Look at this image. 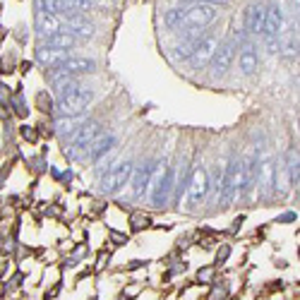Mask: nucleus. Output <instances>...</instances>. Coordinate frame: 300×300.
I'll list each match as a JSON object with an SVG mask.
<instances>
[{
	"mask_svg": "<svg viewBox=\"0 0 300 300\" xmlns=\"http://www.w3.org/2000/svg\"><path fill=\"white\" fill-rule=\"evenodd\" d=\"M94 99H96L94 89L80 84V87H74V89L55 96V108H58L60 116H82V113H87V108H89L91 103H94Z\"/></svg>",
	"mask_w": 300,
	"mask_h": 300,
	"instance_id": "f257e3e1",
	"label": "nucleus"
},
{
	"mask_svg": "<svg viewBox=\"0 0 300 300\" xmlns=\"http://www.w3.org/2000/svg\"><path fill=\"white\" fill-rule=\"evenodd\" d=\"M173 168L166 166V161H161L159 166H154L152 171V178H149V204L161 209L168 197H171V190H173Z\"/></svg>",
	"mask_w": 300,
	"mask_h": 300,
	"instance_id": "f03ea898",
	"label": "nucleus"
},
{
	"mask_svg": "<svg viewBox=\"0 0 300 300\" xmlns=\"http://www.w3.org/2000/svg\"><path fill=\"white\" fill-rule=\"evenodd\" d=\"M101 135V125L96 120H87L82 128L74 132L72 137V144L70 146H63V154L70 159V161H84L87 159V149L89 144Z\"/></svg>",
	"mask_w": 300,
	"mask_h": 300,
	"instance_id": "7ed1b4c3",
	"label": "nucleus"
},
{
	"mask_svg": "<svg viewBox=\"0 0 300 300\" xmlns=\"http://www.w3.org/2000/svg\"><path fill=\"white\" fill-rule=\"evenodd\" d=\"M132 171H135L132 161H118L113 168H108V171L103 173V178L99 180V190L103 192V195H118L130 182Z\"/></svg>",
	"mask_w": 300,
	"mask_h": 300,
	"instance_id": "20e7f679",
	"label": "nucleus"
},
{
	"mask_svg": "<svg viewBox=\"0 0 300 300\" xmlns=\"http://www.w3.org/2000/svg\"><path fill=\"white\" fill-rule=\"evenodd\" d=\"M236 51H238V41L236 39H226V41H218L216 51L209 60V70L211 77H223L231 70V65L236 60Z\"/></svg>",
	"mask_w": 300,
	"mask_h": 300,
	"instance_id": "39448f33",
	"label": "nucleus"
},
{
	"mask_svg": "<svg viewBox=\"0 0 300 300\" xmlns=\"http://www.w3.org/2000/svg\"><path fill=\"white\" fill-rule=\"evenodd\" d=\"M207 192H209V175L204 171V166H195L190 173V182H188V195H185L188 209L195 211V207L207 197Z\"/></svg>",
	"mask_w": 300,
	"mask_h": 300,
	"instance_id": "423d86ee",
	"label": "nucleus"
},
{
	"mask_svg": "<svg viewBox=\"0 0 300 300\" xmlns=\"http://www.w3.org/2000/svg\"><path fill=\"white\" fill-rule=\"evenodd\" d=\"M238 65H240V72L245 74V77H252V74L259 70V53H257V44L255 39L250 36V34H243V36L238 39Z\"/></svg>",
	"mask_w": 300,
	"mask_h": 300,
	"instance_id": "0eeeda50",
	"label": "nucleus"
},
{
	"mask_svg": "<svg viewBox=\"0 0 300 300\" xmlns=\"http://www.w3.org/2000/svg\"><path fill=\"white\" fill-rule=\"evenodd\" d=\"M240 190V159H231L221 180V209H228Z\"/></svg>",
	"mask_w": 300,
	"mask_h": 300,
	"instance_id": "6e6552de",
	"label": "nucleus"
},
{
	"mask_svg": "<svg viewBox=\"0 0 300 300\" xmlns=\"http://www.w3.org/2000/svg\"><path fill=\"white\" fill-rule=\"evenodd\" d=\"M216 46H218V39L214 36V34H204V36L200 39V44H197V48H195V53L190 55V67L192 70H200V67H207L211 60V55H214V51H216Z\"/></svg>",
	"mask_w": 300,
	"mask_h": 300,
	"instance_id": "1a4fd4ad",
	"label": "nucleus"
},
{
	"mask_svg": "<svg viewBox=\"0 0 300 300\" xmlns=\"http://www.w3.org/2000/svg\"><path fill=\"white\" fill-rule=\"evenodd\" d=\"M84 123H87V113H82V116H60L53 123L55 135L60 137V139H72L74 132L82 128Z\"/></svg>",
	"mask_w": 300,
	"mask_h": 300,
	"instance_id": "9d476101",
	"label": "nucleus"
},
{
	"mask_svg": "<svg viewBox=\"0 0 300 300\" xmlns=\"http://www.w3.org/2000/svg\"><path fill=\"white\" fill-rule=\"evenodd\" d=\"M116 144H118V137L113 135V132H103V135H99L89 144V149H87V159H89V161H101V156L110 154Z\"/></svg>",
	"mask_w": 300,
	"mask_h": 300,
	"instance_id": "9b49d317",
	"label": "nucleus"
},
{
	"mask_svg": "<svg viewBox=\"0 0 300 300\" xmlns=\"http://www.w3.org/2000/svg\"><path fill=\"white\" fill-rule=\"evenodd\" d=\"M70 58V51H60V48H48V46L39 44L36 46V60L41 65H46L48 70L51 67H58L60 63H65Z\"/></svg>",
	"mask_w": 300,
	"mask_h": 300,
	"instance_id": "f8f14e48",
	"label": "nucleus"
},
{
	"mask_svg": "<svg viewBox=\"0 0 300 300\" xmlns=\"http://www.w3.org/2000/svg\"><path fill=\"white\" fill-rule=\"evenodd\" d=\"M152 171H154V166L152 164H142V168H137V173H135V178H132V190H130V197L132 200H139V197H144V192H146V188H149V178H152Z\"/></svg>",
	"mask_w": 300,
	"mask_h": 300,
	"instance_id": "ddd939ff",
	"label": "nucleus"
},
{
	"mask_svg": "<svg viewBox=\"0 0 300 300\" xmlns=\"http://www.w3.org/2000/svg\"><path fill=\"white\" fill-rule=\"evenodd\" d=\"M262 27H264V5L255 3L245 12V31L255 39V36H262Z\"/></svg>",
	"mask_w": 300,
	"mask_h": 300,
	"instance_id": "4468645a",
	"label": "nucleus"
},
{
	"mask_svg": "<svg viewBox=\"0 0 300 300\" xmlns=\"http://www.w3.org/2000/svg\"><path fill=\"white\" fill-rule=\"evenodd\" d=\"M58 70H63L67 74H91L96 72V60H91V58H67L65 63L58 65Z\"/></svg>",
	"mask_w": 300,
	"mask_h": 300,
	"instance_id": "2eb2a0df",
	"label": "nucleus"
},
{
	"mask_svg": "<svg viewBox=\"0 0 300 300\" xmlns=\"http://www.w3.org/2000/svg\"><path fill=\"white\" fill-rule=\"evenodd\" d=\"M34 27H36V34L39 39L44 41L46 36H51L55 31H60V17H55V15H48V12H39L36 10V22H34Z\"/></svg>",
	"mask_w": 300,
	"mask_h": 300,
	"instance_id": "dca6fc26",
	"label": "nucleus"
},
{
	"mask_svg": "<svg viewBox=\"0 0 300 300\" xmlns=\"http://www.w3.org/2000/svg\"><path fill=\"white\" fill-rule=\"evenodd\" d=\"M44 46H48V48H60V51H70L72 46H77L80 41L70 34V31H55V34H51V36H46L44 41H41Z\"/></svg>",
	"mask_w": 300,
	"mask_h": 300,
	"instance_id": "f3484780",
	"label": "nucleus"
},
{
	"mask_svg": "<svg viewBox=\"0 0 300 300\" xmlns=\"http://www.w3.org/2000/svg\"><path fill=\"white\" fill-rule=\"evenodd\" d=\"M286 171H288V182H291V185H298V152H295V149L288 152V159H286Z\"/></svg>",
	"mask_w": 300,
	"mask_h": 300,
	"instance_id": "a211bd4d",
	"label": "nucleus"
},
{
	"mask_svg": "<svg viewBox=\"0 0 300 300\" xmlns=\"http://www.w3.org/2000/svg\"><path fill=\"white\" fill-rule=\"evenodd\" d=\"M65 5H67V10L70 12H80L82 15L84 10H94V0H65Z\"/></svg>",
	"mask_w": 300,
	"mask_h": 300,
	"instance_id": "6ab92c4d",
	"label": "nucleus"
},
{
	"mask_svg": "<svg viewBox=\"0 0 300 300\" xmlns=\"http://www.w3.org/2000/svg\"><path fill=\"white\" fill-rule=\"evenodd\" d=\"M214 272H216V267H202L200 272H197V281L200 283H214Z\"/></svg>",
	"mask_w": 300,
	"mask_h": 300,
	"instance_id": "aec40b11",
	"label": "nucleus"
},
{
	"mask_svg": "<svg viewBox=\"0 0 300 300\" xmlns=\"http://www.w3.org/2000/svg\"><path fill=\"white\" fill-rule=\"evenodd\" d=\"M12 106H15V113H17V116H27L29 113V108L24 106V101H22V94H19V91L12 96Z\"/></svg>",
	"mask_w": 300,
	"mask_h": 300,
	"instance_id": "412c9836",
	"label": "nucleus"
},
{
	"mask_svg": "<svg viewBox=\"0 0 300 300\" xmlns=\"http://www.w3.org/2000/svg\"><path fill=\"white\" fill-rule=\"evenodd\" d=\"M149 226V218L146 216H132V231H142V228H146Z\"/></svg>",
	"mask_w": 300,
	"mask_h": 300,
	"instance_id": "4be33fe9",
	"label": "nucleus"
},
{
	"mask_svg": "<svg viewBox=\"0 0 300 300\" xmlns=\"http://www.w3.org/2000/svg\"><path fill=\"white\" fill-rule=\"evenodd\" d=\"M228 257H231V247H228V245H221V250L216 252V267H218V264H226Z\"/></svg>",
	"mask_w": 300,
	"mask_h": 300,
	"instance_id": "5701e85b",
	"label": "nucleus"
},
{
	"mask_svg": "<svg viewBox=\"0 0 300 300\" xmlns=\"http://www.w3.org/2000/svg\"><path fill=\"white\" fill-rule=\"evenodd\" d=\"M110 243H113V245H125V243H128V236H123L118 231H110Z\"/></svg>",
	"mask_w": 300,
	"mask_h": 300,
	"instance_id": "b1692460",
	"label": "nucleus"
},
{
	"mask_svg": "<svg viewBox=\"0 0 300 300\" xmlns=\"http://www.w3.org/2000/svg\"><path fill=\"white\" fill-rule=\"evenodd\" d=\"M19 132H22V137H24V139H29V142H34V139H36V132L29 128V125H22V130H19Z\"/></svg>",
	"mask_w": 300,
	"mask_h": 300,
	"instance_id": "393cba45",
	"label": "nucleus"
},
{
	"mask_svg": "<svg viewBox=\"0 0 300 300\" xmlns=\"http://www.w3.org/2000/svg\"><path fill=\"white\" fill-rule=\"evenodd\" d=\"M298 218V214H293V211H288V214H283V216H279V221L276 223H291V221H295Z\"/></svg>",
	"mask_w": 300,
	"mask_h": 300,
	"instance_id": "a878e982",
	"label": "nucleus"
},
{
	"mask_svg": "<svg viewBox=\"0 0 300 300\" xmlns=\"http://www.w3.org/2000/svg\"><path fill=\"white\" fill-rule=\"evenodd\" d=\"M144 262H139V259H132V264H128V269H137V267H142Z\"/></svg>",
	"mask_w": 300,
	"mask_h": 300,
	"instance_id": "bb28decb",
	"label": "nucleus"
},
{
	"mask_svg": "<svg viewBox=\"0 0 300 300\" xmlns=\"http://www.w3.org/2000/svg\"><path fill=\"white\" fill-rule=\"evenodd\" d=\"M240 223H243V216H238L236 221H233V231H238V228H240Z\"/></svg>",
	"mask_w": 300,
	"mask_h": 300,
	"instance_id": "cd10ccee",
	"label": "nucleus"
},
{
	"mask_svg": "<svg viewBox=\"0 0 300 300\" xmlns=\"http://www.w3.org/2000/svg\"><path fill=\"white\" fill-rule=\"evenodd\" d=\"M91 300H96V298H91Z\"/></svg>",
	"mask_w": 300,
	"mask_h": 300,
	"instance_id": "c85d7f7f",
	"label": "nucleus"
}]
</instances>
